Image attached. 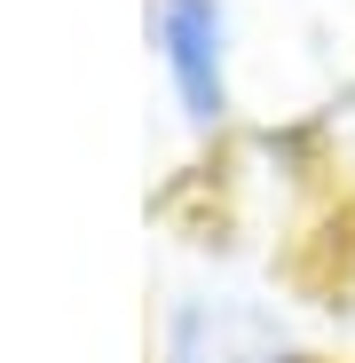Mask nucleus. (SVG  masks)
<instances>
[{
	"mask_svg": "<svg viewBox=\"0 0 355 363\" xmlns=\"http://www.w3.org/2000/svg\"><path fill=\"white\" fill-rule=\"evenodd\" d=\"M158 55L174 72L190 127H213L229 111V16L221 0H158Z\"/></svg>",
	"mask_w": 355,
	"mask_h": 363,
	"instance_id": "nucleus-1",
	"label": "nucleus"
},
{
	"mask_svg": "<svg viewBox=\"0 0 355 363\" xmlns=\"http://www.w3.org/2000/svg\"><path fill=\"white\" fill-rule=\"evenodd\" d=\"M166 363H300V355L276 340V324L253 300L190 292V300H174V316H166Z\"/></svg>",
	"mask_w": 355,
	"mask_h": 363,
	"instance_id": "nucleus-2",
	"label": "nucleus"
}]
</instances>
